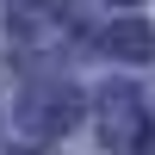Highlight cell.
Returning <instances> with one entry per match:
<instances>
[{
    "label": "cell",
    "instance_id": "cell-1",
    "mask_svg": "<svg viewBox=\"0 0 155 155\" xmlns=\"http://www.w3.org/2000/svg\"><path fill=\"white\" fill-rule=\"evenodd\" d=\"M99 130H106V143H137V137H143V106H137L130 87H112V93H106Z\"/></svg>",
    "mask_w": 155,
    "mask_h": 155
},
{
    "label": "cell",
    "instance_id": "cell-2",
    "mask_svg": "<svg viewBox=\"0 0 155 155\" xmlns=\"http://www.w3.org/2000/svg\"><path fill=\"white\" fill-rule=\"evenodd\" d=\"M99 44H106L112 56H124V62H149V56H155V31H149L143 19H124V25H112Z\"/></svg>",
    "mask_w": 155,
    "mask_h": 155
},
{
    "label": "cell",
    "instance_id": "cell-3",
    "mask_svg": "<svg viewBox=\"0 0 155 155\" xmlns=\"http://www.w3.org/2000/svg\"><path fill=\"white\" fill-rule=\"evenodd\" d=\"M12 6H19V19H62L68 0H12Z\"/></svg>",
    "mask_w": 155,
    "mask_h": 155
},
{
    "label": "cell",
    "instance_id": "cell-4",
    "mask_svg": "<svg viewBox=\"0 0 155 155\" xmlns=\"http://www.w3.org/2000/svg\"><path fill=\"white\" fill-rule=\"evenodd\" d=\"M112 6H137V0H112Z\"/></svg>",
    "mask_w": 155,
    "mask_h": 155
}]
</instances>
